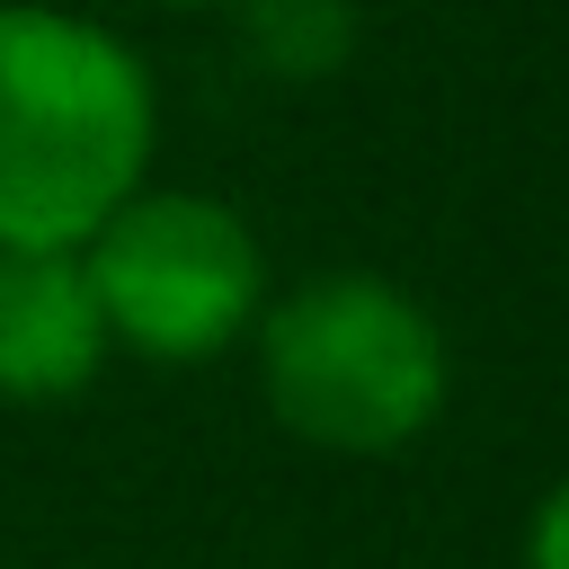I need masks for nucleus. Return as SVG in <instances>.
<instances>
[{"instance_id": "3", "label": "nucleus", "mask_w": 569, "mask_h": 569, "mask_svg": "<svg viewBox=\"0 0 569 569\" xmlns=\"http://www.w3.org/2000/svg\"><path fill=\"white\" fill-rule=\"evenodd\" d=\"M80 267L107 311V338L151 365H204L267 311L258 231L196 187H133L80 240Z\"/></svg>"}, {"instance_id": "1", "label": "nucleus", "mask_w": 569, "mask_h": 569, "mask_svg": "<svg viewBox=\"0 0 569 569\" xmlns=\"http://www.w3.org/2000/svg\"><path fill=\"white\" fill-rule=\"evenodd\" d=\"M160 89L142 53L53 0H0V249H80L151 187Z\"/></svg>"}, {"instance_id": "4", "label": "nucleus", "mask_w": 569, "mask_h": 569, "mask_svg": "<svg viewBox=\"0 0 569 569\" xmlns=\"http://www.w3.org/2000/svg\"><path fill=\"white\" fill-rule=\"evenodd\" d=\"M107 311L80 249H0V400H71L107 365Z\"/></svg>"}, {"instance_id": "7", "label": "nucleus", "mask_w": 569, "mask_h": 569, "mask_svg": "<svg viewBox=\"0 0 569 569\" xmlns=\"http://www.w3.org/2000/svg\"><path fill=\"white\" fill-rule=\"evenodd\" d=\"M151 9H231V0H151Z\"/></svg>"}, {"instance_id": "2", "label": "nucleus", "mask_w": 569, "mask_h": 569, "mask_svg": "<svg viewBox=\"0 0 569 569\" xmlns=\"http://www.w3.org/2000/svg\"><path fill=\"white\" fill-rule=\"evenodd\" d=\"M267 409L329 453H391L445 409V329L391 276H311L258 311Z\"/></svg>"}, {"instance_id": "6", "label": "nucleus", "mask_w": 569, "mask_h": 569, "mask_svg": "<svg viewBox=\"0 0 569 569\" xmlns=\"http://www.w3.org/2000/svg\"><path fill=\"white\" fill-rule=\"evenodd\" d=\"M525 569H569V480L533 507V533H525Z\"/></svg>"}, {"instance_id": "5", "label": "nucleus", "mask_w": 569, "mask_h": 569, "mask_svg": "<svg viewBox=\"0 0 569 569\" xmlns=\"http://www.w3.org/2000/svg\"><path fill=\"white\" fill-rule=\"evenodd\" d=\"M249 27V62L276 80H329L356 53V0H231Z\"/></svg>"}]
</instances>
